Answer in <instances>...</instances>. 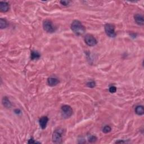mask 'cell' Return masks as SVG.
I'll list each match as a JSON object with an SVG mask.
<instances>
[{"instance_id": "obj_1", "label": "cell", "mask_w": 144, "mask_h": 144, "mask_svg": "<svg viewBox=\"0 0 144 144\" xmlns=\"http://www.w3.org/2000/svg\"><path fill=\"white\" fill-rule=\"evenodd\" d=\"M71 29L76 35H80L84 34L86 31V28L81 21L74 20L71 24Z\"/></svg>"}, {"instance_id": "obj_2", "label": "cell", "mask_w": 144, "mask_h": 144, "mask_svg": "<svg viewBox=\"0 0 144 144\" xmlns=\"http://www.w3.org/2000/svg\"><path fill=\"white\" fill-rule=\"evenodd\" d=\"M104 28L105 33L107 36L111 38L116 37L117 34L115 32V26L113 24L109 23L106 24L104 26Z\"/></svg>"}, {"instance_id": "obj_3", "label": "cell", "mask_w": 144, "mask_h": 144, "mask_svg": "<svg viewBox=\"0 0 144 144\" xmlns=\"http://www.w3.org/2000/svg\"><path fill=\"white\" fill-rule=\"evenodd\" d=\"M61 112L63 117L65 118H68L73 114V109L69 105H63L61 107Z\"/></svg>"}, {"instance_id": "obj_4", "label": "cell", "mask_w": 144, "mask_h": 144, "mask_svg": "<svg viewBox=\"0 0 144 144\" xmlns=\"http://www.w3.org/2000/svg\"><path fill=\"white\" fill-rule=\"evenodd\" d=\"M43 28L44 29L47 33H53L55 31V28L52 24L51 21L46 20L43 23Z\"/></svg>"}, {"instance_id": "obj_5", "label": "cell", "mask_w": 144, "mask_h": 144, "mask_svg": "<svg viewBox=\"0 0 144 144\" xmlns=\"http://www.w3.org/2000/svg\"><path fill=\"white\" fill-rule=\"evenodd\" d=\"M86 44L90 46H94L97 44V41L96 38L91 34H87L85 37Z\"/></svg>"}, {"instance_id": "obj_6", "label": "cell", "mask_w": 144, "mask_h": 144, "mask_svg": "<svg viewBox=\"0 0 144 144\" xmlns=\"http://www.w3.org/2000/svg\"><path fill=\"white\" fill-rule=\"evenodd\" d=\"M53 142L60 143L62 142V132L60 130H56L53 133L52 136Z\"/></svg>"}, {"instance_id": "obj_7", "label": "cell", "mask_w": 144, "mask_h": 144, "mask_svg": "<svg viewBox=\"0 0 144 144\" xmlns=\"http://www.w3.org/2000/svg\"><path fill=\"white\" fill-rule=\"evenodd\" d=\"M49 121V118L46 116L42 117L39 120V124L42 129H45L47 126V124Z\"/></svg>"}, {"instance_id": "obj_8", "label": "cell", "mask_w": 144, "mask_h": 144, "mask_svg": "<svg viewBox=\"0 0 144 144\" xmlns=\"http://www.w3.org/2000/svg\"><path fill=\"white\" fill-rule=\"evenodd\" d=\"M134 18H135V20L136 21V23L138 25H143L144 20L142 15H141V14H136V15L134 16Z\"/></svg>"}, {"instance_id": "obj_9", "label": "cell", "mask_w": 144, "mask_h": 144, "mask_svg": "<svg viewBox=\"0 0 144 144\" xmlns=\"http://www.w3.org/2000/svg\"><path fill=\"white\" fill-rule=\"evenodd\" d=\"M10 8V6L8 3H7L6 2H3L1 1L0 2V9L2 12L4 13H6L9 11Z\"/></svg>"}, {"instance_id": "obj_10", "label": "cell", "mask_w": 144, "mask_h": 144, "mask_svg": "<svg viewBox=\"0 0 144 144\" xmlns=\"http://www.w3.org/2000/svg\"><path fill=\"white\" fill-rule=\"evenodd\" d=\"M47 83L48 85L50 86H55L57 85V84L59 83V81L58 79H57L56 78L50 77L48 78Z\"/></svg>"}, {"instance_id": "obj_11", "label": "cell", "mask_w": 144, "mask_h": 144, "mask_svg": "<svg viewBox=\"0 0 144 144\" xmlns=\"http://www.w3.org/2000/svg\"><path fill=\"white\" fill-rule=\"evenodd\" d=\"M2 104H3L4 106L6 108H10L11 107V104L10 101L8 98L7 97H4L2 99Z\"/></svg>"}, {"instance_id": "obj_12", "label": "cell", "mask_w": 144, "mask_h": 144, "mask_svg": "<svg viewBox=\"0 0 144 144\" xmlns=\"http://www.w3.org/2000/svg\"><path fill=\"white\" fill-rule=\"evenodd\" d=\"M136 113L138 116H142L144 114V109L143 106L142 105H138L135 108Z\"/></svg>"}, {"instance_id": "obj_13", "label": "cell", "mask_w": 144, "mask_h": 144, "mask_svg": "<svg viewBox=\"0 0 144 144\" xmlns=\"http://www.w3.org/2000/svg\"><path fill=\"white\" fill-rule=\"evenodd\" d=\"M41 57L40 54L37 51H33L31 52V59L32 60H36L40 59Z\"/></svg>"}, {"instance_id": "obj_14", "label": "cell", "mask_w": 144, "mask_h": 144, "mask_svg": "<svg viewBox=\"0 0 144 144\" xmlns=\"http://www.w3.org/2000/svg\"><path fill=\"white\" fill-rule=\"evenodd\" d=\"M8 21H7L5 19H4L2 18L0 19V28H1V29L5 28L8 27Z\"/></svg>"}, {"instance_id": "obj_15", "label": "cell", "mask_w": 144, "mask_h": 144, "mask_svg": "<svg viewBox=\"0 0 144 144\" xmlns=\"http://www.w3.org/2000/svg\"><path fill=\"white\" fill-rule=\"evenodd\" d=\"M112 128L109 126H105L102 129V132L105 133H107L110 132Z\"/></svg>"}, {"instance_id": "obj_16", "label": "cell", "mask_w": 144, "mask_h": 144, "mask_svg": "<svg viewBox=\"0 0 144 144\" xmlns=\"http://www.w3.org/2000/svg\"><path fill=\"white\" fill-rule=\"evenodd\" d=\"M88 141H89V142H95V141L97 140V137L95 136L90 135V136H88Z\"/></svg>"}, {"instance_id": "obj_17", "label": "cell", "mask_w": 144, "mask_h": 144, "mask_svg": "<svg viewBox=\"0 0 144 144\" xmlns=\"http://www.w3.org/2000/svg\"><path fill=\"white\" fill-rule=\"evenodd\" d=\"M96 85V83L94 81H90L88 82L87 83V86L88 87H89L90 88H93Z\"/></svg>"}, {"instance_id": "obj_18", "label": "cell", "mask_w": 144, "mask_h": 144, "mask_svg": "<svg viewBox=\"0 0 144 144\" xmlns=\"http://www.w3.org/2000/svg\"><path fill=\"white\" fill-rule=\"evenodd\" d=\"M109 91H110V92H111V93L116 92L117 91V88L113 86H111V87L109 88Z\"/></svg>"}, {"instance_id": "obj_19", "label": "cell", "mask_w": 144, "mask_h": 144, "mask_svg": "<svg viewBox=\"0 0 144 144\" xmlns=\"http://www.w3.org/2000/svg\"><path fill=\"white\" fill-rule=\"evenodd\" d=\"M69 1H60V3L63 5L64 6H67L69 4Z\"/></svg>"}, {"instance_id": "obj_20", "label": "cell", "mask_w": 144, "mask_h": 144, "mask_svg": "<svg viewBox=\"0 0 144 144\" xmlns=\"http://www.w3.org/2000/svg\"><path fill=\"white\" fill-rule=\"evenodd\" d=\"M28 143H39V142H35L33 139H30V140H29V141H28Z\"/></svg>"}]
</instances>
